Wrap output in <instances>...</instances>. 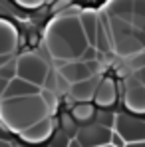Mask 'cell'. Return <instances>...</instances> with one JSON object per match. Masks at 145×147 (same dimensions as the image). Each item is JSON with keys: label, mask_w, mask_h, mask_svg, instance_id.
<instances>
[{"label": "cell", "mask_w": 145, "mask_h": 147, "mask_svg": "<svg viewBox=\"0 0 145 147\" xmlns=\"http://www.w3.org/2000/svg\"><path fill=\"white\" fill-rule=\"evenodd\" d=\"M66 14V12H64ZM52 60H74L80 58L88 46L86 34L80 24V16H54L42 36Z\"/></svg>", "instance_id": "1"}, {"label": "cell", "mask_w": 145, "mask_h": 147, "mask_svg": "<svg viewBox=\"0 0 145 147\" xmlns=\"http://www.w3.org/2000/svg\"><path fill=\"white\" fill-rule=\"evenodd\" d=\"M48 115L52 113L40 94L0 99V123L14 135H18L32 123L40 121L42 117H48Z\"/></svg>", "instance_id": "2"}, {"label": "cell", "mask_w": 145, "mask_h": 147, "mask_svg": "<svg viewBox=\"0 0 145 147\" xmlns=\"http://www.w3.org/2000/svg\"><path fill=\"white\" fill-rule=\"evenodd\" d=\"M107 22H109V34H111V50L117 56L131 58L145 50L139 44V40L135 36V26L131 22L121 20L117 16H109V14H107Z\"/></svg>", "instance_id": "3"}, {"label": "cell", "mask_w": 145, "mask_h": 147, "mask_svg": "<svg viewBox=\"0 0 145 147\" xmlns=\"http://www.w3.org/2000/svg\"><path fill=\"white\" fill-rule=\"evenodd\" d=\"M50 70V64L46 58H42L40 54H36L34 50L22 52L20 56H16V76L24 78L28 82L36 84L42 88L44 78Z\"/></svg>", "instance_id": "4"}, {"label": "cell", "mask_w": 145, "mask_h": 147, "mask_svg": "<svg viewBox=\"0 0 145 147\" xmlns=\"http://www.w3.org/2000/svg\"><path fill=\"white\" fill-rule=\"evenodd\" d=\"M111 131L113 127H105L97 121L86 123V125H78L76 137L70 141V145H109L111 141Z\"/></svg>", "instance_id": "5"}, {"label": "cell", "mask_w": 145, "mask_h": 147, "mask_svg": "<svg viewBox=\"0 0 145 147\" xmlns=\"http://www.w3.org/2000/svg\"><path fill=\"white\" fill-rule=\"evenodd\" d=\"M52 129H54V115H48V117H42L40 121L32 123L18 135L24 143H46V139L52 135Z\"/></svg>", "instance_id": "6"}, {"label": "cell", "mask_w": 145, "mask_h": 147, "mask_svg": "<svg viewBox=\"0 0 145 147\" xmlns=\"http://www.w3.org/2000/svg\"><path fill=\"white\" fill-rule=\"evenodd\" d=\"M123 103L133 111H145V86L133 76H129V82H123Z\"/></svg>", "instance_id": "7"}, {"label": "cell", "mask_w": 145, "mask_h": 147, "mask_svg": "<svg viewBox=\"0 0 145 147\" xmlns=\"http://www.w3.org/2000/svg\"><path fill=\"white\" fill-rule=\"evenodd\" d=\"M56 70H58V74H60L64 80H68L70 84L80 82V80H84V78L94 76V72H92V70H90V66H88V62H84V60H80V58L66 60V62H64V64H60Z\"/></svg>", "instance_id": "8"}, {"label": "cell", "mask_w": 145, "mask_h": 147, "mask_svg": "<svg viewBox=\"0 0 145 147\" xmlns=\"http://www.w3.org/2000/svg\"><path fill=\"white\" fill-rule=\"evenodd\" d=\"M18 28L6 18H0V54H16L18 52Z\"/></svg>", "instance_id": "9"}, {"label": "cell", "mask_w": 145, "mask_h": 147, "mask_svg": "<svg viewBox=\"0 0 145 147\" xmlns=\"http://www.w3.org/2000/svg\"><path fill=\"white\" fill-rule=\"evenodd\" d=\"M40 86H36V84H32V82H28L24 78H20V76H14V78H10L8 80V84H6V90H4V94H2V98H20V96H34V94H40ZM0 98V99H2Z\"/></svg>", "instance_id": "10"}, {"label": "cell", "mask_w": 145, "mask_h": 147, "mask_svg": "<svg viewBox=\"0 0 145 147\" xmlns=\"http://www.w3.org/2000/svg\"><path fill=\"white\" fill-rule=\"evenodd\" d=\"M99 76H101V74H94V76H90V78H84V80H80V82L70 84L66 96H70L72 99H80V101L92 99L94 98V92H96L97 82H99Z\"/></svg>", "instance_id": "11"}, {"label": "cell", "mask_w": 145, "mask_h": 147, "mask_svg": "<svg viewBox=\"0 0 145 147\" xmlns=\"http://www.w3.org/2000/svg\"><path fill=\"white\" fill-rule=\"evenodd\" d=\"M131 24L145 32V0H133L131 10Z\"/></svg>", "instance_id": "12"}, {"label": "cell", "mask_w": 145, "mask_h": 147, "mask_svg": "<svg viewBox=\"0 0 145 147\" xmlns=\"http://www.w3.org/2000/svg\"><path fill=\"white\" fill-rule=\"evenodd\" d=\"M70 6H78L82 10H97L103 4H107V0H66Z\"/></svg>", "instance_id": "13"}, {"label": "cell", "mask_w": 145, "mask_h": 147, "mask_svg": "<svg viewBox=\"0 0 145 147\" xmlns=\"http://www.w3.org/2000/svg\"><path fill=\"white\" fill-rule=\"evenodd\" d=\"M16 76V56H12L10 60H6L4 64H0V78H14Z\"/></svg>", "instance_id": "14"}, {"label": "cell", "mask_w": 145, "mask_h": 147, "mask_svg": "<svg viewBox=\"0 0 145 147\" xmlns=\"http://www.w3.org/2000/svg\"><path fill=\"white\" fill-rule=\"evenodd\" d=\"M133 78H135L139 84H143V86H145V64H143V66H139V68H135Z\"/></svg>", "instance_id": "15"}, {"label": "cell", "mask_w": 145, "mask_h": 147, "mask_svg": "<svg viewBox=\"0 0 145 147\" xmlns=\"http://www.w3.org/2000/svg\"><path fill=\"white\" fill-rule=\"evenodd\" d=\"M109 145H125V141L121 139V135L117 131H111V141H109Z\"/></svg>", "instance_id": "16"}, {"label": "cell", "mask_w": 145, "mask_h": 147, "mask_svg": "<svg viewBox=\"0 0 145 147\" xmlns=\"http://www.w3.org/2000/svg\"><path fill=\"white\" fill-rule=\"evenodd\" d=\"M6 84H8V80H6V78H0V98H2V94H4V90H6Z\"/></svg>", "instance_id": "17"}, {"label": "cell", "mask_w": 145, "mask_h": 147, "mask_svg": "<svg viewBox=\"0 0 145 147\" xmlns=\"http://www.w3.org/2000/svg\"><path fill=\"white\" fill-rule=\"evenodd\" d=\"M10 135H14V133H2V131H0V137H4V139H8ZM12 143H14V141H12Z\"/></svg>", "instance_id": "18"}, {"label": "cell", "mask_w": 145, "mask_h": 147, "mask_svg": "<svg viewBox=\"0 0 145 147\" xmlns=\"http://www.w3.org/2000/svg\"><path fill=\"white\" fill-rule=\"evenodd\" d=\"M40 2H42V0H40Z\"/></svg>", "instance_id": "19"}]
</instances>
